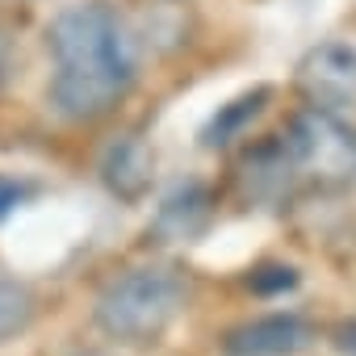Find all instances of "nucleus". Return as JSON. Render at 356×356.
Listing matches in <instances>:
<instances>
[{
  "label": "nucleus",
  "mask_w": 356,
  "mask_h": 356,
  "mask_svg": "<svg viewBox=\"0 0 356 356\" xmlns=\"http://www.w3.org/2000/svg\"><path fill=\"white\" fill-rule=\"evenodd\" d=\"M34 310H38V298H34V289L26 281L0 277V343L17 339L34 323Z\"/></svg>",
  "instance_id": "10"
},
{
  "label": "nucleus",
  "mask_w": 356,
  "mask_h": 356,
  "mask_svg": "<svg viewBox=\"0 0 356 356\" xmlns=\"http://www.w3.org/2000/svg\"><path fill=\"white\" fill-rule=\"evenodd\" d=\"M101 181L122 202H138L151 189V181H155V155H151V147H147L143 134H118L101 151Z\"/></svg>",
  "instance_id": "6"
},
{
  "label": "nucleus",
  "mask_w": 356,
  "mask_h": 356,
  "mask_svg": "<svg viewBox=\"0 0 356 356\" xmlns=\"http://www.w3.org/2000/svg\"><path fill=\"white\" fill-rule=\"evenodd\" d=\"M310 343H314L310 318H302L293 310H273V314L231 327L222 339V352L227 356H298Z\"/></svg>",
  "instance_id": "5"
},
{
  "label": "nucleus",
  "mask_w": 356,
  "mask_h": 356,
  "mask_svg": "<svg viewBox=\"0 0 356 356\" xmlns=\"http://www.w3.org/2000/svg\"><path fill=\"white\" fill-rule=\"evenodd\" d=\"M185 298H189V285L176 268L134 264L97 293L92 318L109 339L143 348V343H155L176 323V314L185 310Z\"/></svg>",
  "instance_id": "2"
},
{
  "label": "nucleus",
  "mask_w": 356,
  "mask_h": 356,
  "mask_svg": "<svg viewBox=\"0 0 356 356\" xmlns=\"http://www.w3.org/2000/svg\"><path fill=\"white\" fill-rule=\"evenodd\" d=\"M327 343H331V352H335V356H356V318L335 323V327H331V335H327Z\"/></svg>",
  "instance_id": "13"
},
{
  "label": "nucleus",
  "mask_w": 356,
  "mask_h": 356,
  "mask_svg": "<svg viewBox=\"0 0 356 356\" xmlns=\"http://www.w3.org/2000/svg\"><path fill=\"white\" fill-rule=\"evenodd\" d=\"M47 47L55 59L51 105L63 122H101L138 80V34L109 0L67 5L47 30Z\"/></svg>",
  "instance_id": "1"
},
{
  "label": "nucleus",
  "mask_w": 356,
  "mask_h": 356,
  "mask_svg": "<svg viewBox=\"0 0 356 356\" xmlns=\"http://www.w3.org/2000/svg\"><path fill=\"white\" fill-rule=\"evenodd\" d=\"M248 289L260 293V298L289 293V289H298V268H293V264H260V268H252Z\"/></svg>",
  "instance_id": "11"
},
{
  "label": "nucleus",
  "mask_w": 356,
  "mask_h": 356,
  "mask_svg": "<svg viewBox=\"0 0 356 356\" xmlns=\"http://www.w3.org/2000/svg\"><path fill=\"white\" fill-rule=\"evenodd\" d=\"M293 181H298V168H293V159H289L281 138L248 151L243 163H239V185H243L248 202H277V197L289 193Z\"/></svg>",
  "instance_id": "8"
},
{
  "label": "nucleus",
  "mask_w": 356,
  "mask_h": 356,
  "mask_svg": "<svg viewBox=\"0 0 356 356\" xmlns=\"http://www.w3.org/2000/svg\"><path fill=\"white\" fill-rule=\"evenodd\" d=\"M273 97V88H252V92H243V97H235V101H227V105H218V113L206 122V130H202V143L206 147H227L231 138H239L260 113H264V101Z\"/></svg>",
  "instance_id": "9"
},
{
  "label": "nucleus",
  "mask_w": 356,
  "mask_h": 356,
  "mask_svg": "<svg viewBox=\"0 0 356 356\" xmlns=\"http://www.w3.org/2000/svg\"><path fill=\"white\" fill-rule=\"evenodd\" d=\"M298 88L310 109L352 118L356 113V47L318 42L298 63Z\"/></svg>",
  "instance_id": "4"
},
{
  "label": "nucleus",
  "mask_w": 356,
  "mask_h": 356,
  "mask_svg": "<svg viewBox=\"0 0 356 356\" xmlns=\"http://www.w3.org/2000/svg\"><path fill=\"white\" fill-rule=\"evenodd\" d=\"M26 197H30V185L26 181H17V176H0V222H5Z\"/></svg>",
  "instance_id": "12"
},
{
  "label": "nucleus",
  "mask_w": 356,
  "mask_h": 356,
  "mask_svg": "<svg viewBox=\"0 0 356 356\" xmlns=\"http://www.w3.org/2000/svg\"><path fill=\"white\" fill-rule=\"evenodd\" d=\"M281 143L302 181H314L318 189H343L356 181V130L348 126V118L306 105L289 122Z\"/></svg>",
  "instance_id": "3"
},
{
  "label": "nucleus",
  "mask_w": 356,
  "mask_h": 356,
  "mask_svg": "<svg viewBox=\"0 0 356 356\" xmlns=\"http://www.w3.org/2000/svg\"><path fill=\"white\" fill-rule=\"evenodd\" d=\"M210 214H214L210 189L202 181H185L159 202V210L151 218V235H155V243H193L206 231Z\"/></svg>",
  "instance_id": "7"
}]
</instances>
